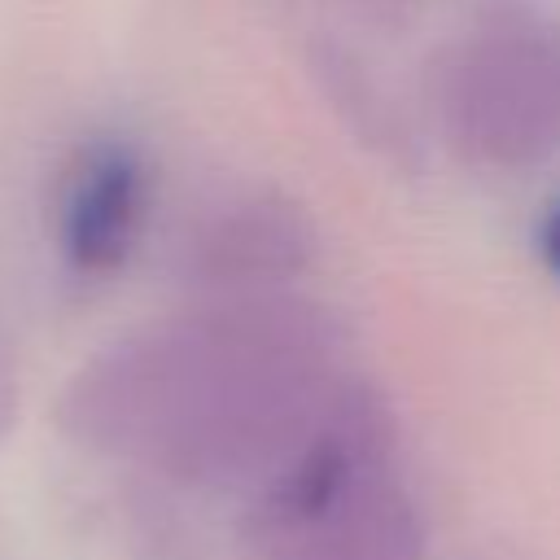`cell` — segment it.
<instances>
[{
  "instance_id": "1",
  "label": "cell",
  "mask_w": 560,
  "mask_h": 560,
  "mask_svg": "<svg viewBox=\"0 0 560 560\" xmlns=\"http://www.w3.org/2000/svg\"><path fill=\"white\" fill-rule=\"evenodd\" d=\"M341 324L289 293L210 298L88 359L57 429L184 490L254 494L341 381Z\"/></svg>"
},
{
  "instance_id": "2",
  "label": "cell",
  "mask_w": 560,
  "mask_h": 560,
  "mask_svg": "<svg viewBox=\"0 0 560 560\" xmlns=\"http://www.w3.org/2000/svg\"><path fill=\"white\" fill-rule=\"evenodd\" d=\"M245 560H424L429 521L398 459V420L363 376H341L315 424L241 503Z\"/></svg>"
},
{
  "instance_id": "3",
  "label": "cell",
  "mask_w": 560,
  "mask_h": 560,
  "mask_svg": "<svg viewBox=\"0 0 560 560\" xmlns=\"http://www.w3.org/2000/svg\"><path fill=\"white\" fill-rule=\"evenodd\" d=\"M451 144L486 171H529L560 149V26L529 0L477 13L438 74Z\"/></svg>"
},
{
  "instance_id": "4",
  "label": "cell",
  "mask_w": 560,
  "mask_h": 560,
  "mask_svg": "<svg viewBox=\"0 0 560 560\" xmlns=\"http://www.w3.org/2000/svg\"><path fill=\"white\" fill-rule=\"evenodd\" d=\"M315 249V223L293 197L245 188L197 214L179 241V276L214 298L276 293L311 271Z\"/></svg>"
},
{
  "instance_id": "5",
  "label": "cell",
  "mask_w": 560,
  "mask_h": 560,
  "mask_svg": "<svg viewBox=\"0 0 560 560\" xmlns=\"http://www.w3.org/2000/svg\"><path fill=\"white\" fill-rule=\"evenodd\" d=\"M149 214V166L127 140H96L79 153L61 197V254L70 271L101 280L114 276Z\"/></svg>"
},
{
  "instance_id": "6",
  "label": "cell",
  "mask_w": 560,
  "mask_h": 560,
  "mask_svg": "<svg viewBox=\"0 0 560 560\" xmlns=\"http://www.w3.org/2000/svg\"><path fill=\"white\" fill-rule=\"evenodd\" d=\"M306 70L328 96L332 114L346 122V131L359 136V144L376 149L394 166H411V149H416L411 127L402 109L389 101V92L376 83V74L359 61L354 48L337 39H315L306 48Z\"/></svg>"
},
{
  "instance_id": "7",
  "label": "cell",
  "mask_w": 560,
  "mask_h": 560,
  "mask_svg": "<svg viewBox=\"0 0 560 560\" xmlns=\"http://www.w3.org/2000/svg\"><path fill=\"white\" fill-rule=\"evenodd\" d=\"M538 249H542L547 267L560 276V201H551V210H547V219L538 228Z\"/></svg>"
}]
</instances>
